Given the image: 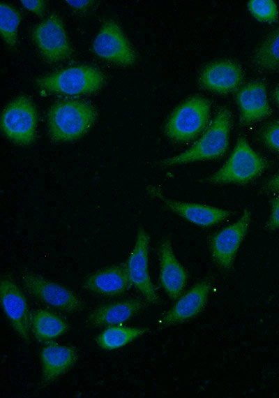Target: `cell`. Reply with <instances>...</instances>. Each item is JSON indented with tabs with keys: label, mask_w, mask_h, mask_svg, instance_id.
Segmentation results:
<instances>
[{
	"label": "cell",
	"mask_w": 279,
	"mask_h": 398,
	"mask_svg": "<svg viewBox=\"0 0 279 398\" xmlns=\"http://www.w3.org/2000/svg\"><path fill=\"white\" fill-rule=\"evenodd\" d=\"M248 8L259 22L273 23L278 20V8L272 0H250L248 2Z\"/></svg>",
	"instance_id": "25"
},
{
	"label": "cell",
	"mask_w": 279,
	"mask_h": 398,
	"mask_svg": "<svg viewBox=\"0 0 279 398\" xmlns=\"http://www.w3.org/2000/svg\"><path fill=\"white\" fill-rule=\"evenodd\" d=\"M1 303L13 329L25 342L30 341V313L27 299L13 279L1 278Z\"/></svg>",
	"instance_id": "12"
},
{
	"label": "cell",
	"mask_w": 279,
	"mask_h": 398,
	"mask_svg": "<svg viewBox=\"0 0 279 398\" xmlns=\"http://www.w3.org/2000/svg\"><path fill=\"white\" fill-rule=\"evenodd\" d=\"M273 96H274V98L276 100V102L277 103V104L279 106V87H278L276 89V90L274 91Z\"/></svg>",
	"instance_id": "31"
},
{
	"label": "cell",
	"mask_w": 279,
	"mask_h": 398,
	"mask_svg": "<svg viewBox=\"0 0 279 398\" xmlns=\"http://www.w3.org/2000/svg\"><path fill=\"white\" fill-rule=\"evenodd\" d=\"M147 191L153 197L158 198L169 209L199 226L207 227L217 224L231 215L229 211L218 207L167 198L155 186H149Z\"/></svg>",
	"instance_id": "16"
},
{
	"label": "cell",
	"mask_w": 279,
	"mask_h": 398,
	"mask_svg": "<svg viewBox=\"0 0 279 398\" xmlns=\"http://www.w3.org/2000/svg\"><path fill=\"white\" fill-rule=\"evenodd\" d=\"M266 167V160L255 152L241 135L227 162L206 181L212 184H244L259 177Z\"/></svg>",
	"instance_id": "3"
},
{
	"label": "cell",
	"mask_w": 279,
	"mask_h": 398,
	"mask_svg": "<svg viewBox=\"0 0 279 398\" xmlns=\"http://www.w3.org/2000/svg\"><path fill=\"white\" fill-rule=\"evenodd\" d=\"M240 110V124L246 126L269 117L271 108L269 104L264 83L252 81L243 85L236 94Z\"/></svg>",
	"instance_id": "19"
},
{
	"label": "cell",
	"mask_w": 279,
	"mask_h": 398,
	"mask_svg": "<svg viewBox=\"0 0 279 398\" xmlns=\"http://www.w3.org/2000/svg\"><path fill=\"white\" fill-rule=\"evenodd\" d=\"M103 84L102 73L91 66L70 67L36 80L37 86L43 90L73 96L96 92Z\"/></svg>",
	"instance_id": "4"
},
{
	"label": "cell",
	"mask_w": 279,
	"mask_h": 398,
	"mask_svg": "<svg viewBox=\"0 0 279 398\" xmlns=\"http://www.w3.org/2000/svg\"><path fill=\"white\" fill-rule=\"evenodd\" d=\"M252 61L261 71H279V28L269 33L259 44L253 53Z\"/></svg>",
	"instance_id": "22"
},
{
	"label": "cell",
	"mask_w": 279,
	"mask_h": 398,
	"mask_svg": "<svg viewBox=\"0 0 279 398\" xmlns=\"http://www.w3.org/2000/svg\"><path fill=\"white\" fill-rule=\"evenodd\" d=\"M148 331L149 329L146 327H126L121 325H112L98 335L96 343L104 350H114L127 345Z\"/></svg>",
	"instance_id": "23"
},
{
	"label": "cell",
	"mask_w": 279,
	"mask_h": 398,
	"mask_svg": "<svg viewBox=\"0 0 279 398\" xmlns=\"http://www.w3.org/2000/svg\"><path fill=\"white\" fill-rule=\"evenodd\" d=\"M30 329L38 341L50 342L67 332L69 325L56 313L39 309L30 314Z\"/></svg>",
	"instance_id": "21"
},
{
	"label": "cell",
	"mask_w": 279,
	"mask_h": 398,
	"mask_svg": "<svg viewBox=\"0 0 279 398\" xmlns=\"http://www.w3.org/2000/svg\"><path fill=\"white\" fill-rule=\"evenodd\" d=\"M263 192H279V172L269 179L262 187Z\"/></svg>",
	"instance_id": "30"
},
{
	"label": "cell",
	"mask_w": 279,
	"mask_h": 398,
	"mask_svg": "<svg viewBox=\"0 0 279 398\" xmlns=\"http://www.w3.org/2000/svg\"><path fill=\"white\" fill-rule=\"evenodd\" d=\"M93 50L100 58L120 66H131L136 59L123 31L113 20L103 24L93 40Z\"/></svg>",
	"instance_id": "11"
},
{
	"label": "cell",
	"mask_w": 279,
	"mask_h": 398,
	"mask_svg": "<svg viewBox=\"0 0 279 398\" xmlns=\"http://www.w3.org/2000/svg\"><path fill=\"white\" fill-rule=\"evenodd\" d=\"M27 292L43 304L65 313H76L85 307L83 300L66 286L34 273L22 277Z\"/></svg>",
	"instance_id": "7"
},
{
	"label": "cell",
	"mask_w": 279,
	"mask_h": 398,
	"mask_svg": "<svg viewBox=\"0 0 279 398\" xmlns=\"http://www.w3.org/2000/svg\"><path fill=\"white\" fill-rule=\"evenodd\" d=\"M77 359L78 353L75 347L50 341L40 351L41 385L45 386L54 381L72 367Z\"/></svg>",
	"instance_id": "20"
},
{
	"label": "cell",
	"mask_w": 279,
	"mask_h": 398,
	"mask_svg": "<svg viewBox=\"0 0 279 398\" xmlns=\"http://www.w3.org/2000/svg\"><path fill=\"white\" fill-rule=\"evenodd\" d=\"M22 6L38 16H43L45 10V2L43 0L20 1Z\"/></svg>",
	"instance_id": "28"
},
{
	"label": "cell",
	"mask_w": 279,
	"mask_h": 398,
	"mask_svg": "<svg viewBox=\"0 0 279 398\" xmlns=\"http://www.w3.org/2000/svg\"><path fill=\"white\" fill-rule=\"evenodd\" d=\"M66 3L73 9L79 11L84 12L89 9L93 5L94 1L91 0H82V1H66Z\"/></svg>",
	"instance_id": "29"
},
{
	"label": "cell",
	"mask_w": 279,
	"mask_h": 398,
	"mask_svg": "<svg viewBox=\"0 0 279 398\" xmlns=\"http://www.w3.org/2000/svg\"><path fill=\"white\" fill-rule=\"evenodd\" d=\"M149 304L146 300L140 298L104 304L89 314L86 323L91 327L121 325L146 309Z\"/></svg>",
	"instance_id": "18"
},
{
	"label": "cell",
	"mask_w": 279,
	"mask_h": 398,
	"mask_svg": "<svg viewBox=\"0 0 279 398\" xmlns=\"http://www.w3.org/2000/svg\"><path fill=\"white\" fill-rule=\"evenodd\" d=\"M231 125L230 111L225 107L220 108L202 137L192 147L165 159L162 164L172 166L220 158L228 149Z\"/></svg>",
	"instance_id": "2"
},
{
	"label": "cell",
	"mask_w": 279,
	"mask_h": 398,
	"mask_svg": "<svg viewBox=\"0 0 279 398\" xmlns=\"http://www.w3.org/2000/svg\"><path fill=\"white\" fill-rule=\"evenodd\" d=\"M210 104L204 98L193 96L177 107L168 119L165 132L176 142H187L197 137L209 120Z\"/></svg>",
	"instance_id": "5"
},
{
	"label": "cell",
	"mask_w": 279,
	"mask_h": 398,
	"mask_svg": "<svg viewBox=\"0 0 279 398\" xmlns=\"http://www.w3.org/2000/svg\"><path fill=\"white\" fill-rule=\"evenodd\" d=\"M271 214L266 225L268 230L279 228V196L274 197L271 200Z\"/></svg>",
	"instance_id": "27"
},
{
	"label": "cell",
	"mask_w": 279,
	"mask_h": 398,
	"mask_svg": "<svg viewBox=\"0 0 279 398\" xmlns=\"http://www.w3.org/2000/svg\"><path fill=\"white\" fill-rule=\"evenodd\" d=\"M38 115L32 101L19 96L3 110L1 127L5 136L15 144L27 145L35 138Z\"/></svg>",
	"instance_id": "6"
},
{
	"label": "cell",
	"mask_w": 279,
	"mask_h": 398,
	"mask_svg": "<svg viewBox=\"0 0 279 398\" xmlns=\"http://www.w3.org/2000/svg\"><path fill=\"white\" fill-rule=\"evenodd\" d=\"M243 79V71L238 64L222 60L207 65L200 73L199 83L204 89L226 94L237 89Z\"/></svg>",
	"instance_id": "15"
},
{
	"label": "cell",
	"mask_w": 279,
	"mask_h": 398,
	"mask_svg": "<svg viewBox=\"0 0 279 398\" xmlns=\"http://www.w3.org/2000/svg\"><path fill=\"white\" fill-rule=\"evenodd\" d=\"M96 118V110L86 102L75 100L58 101L47 112L50 135L55 142L77 140L91 128Z\"/></svg>",
	"instance_id": "1"
},
{
	"label": "cell",
	"mask_w": 279,
	"mask_h": 398,
	"mask_svg": "<svg viewBox=\"0 0 279 398\" xmlns=\"http://www.w3.org/2000/svg\"><path fill=\"white\" fill-rule=\"evenodd\" d=\"M132 286L125 263L98 270L87 276L82 283L85 290L107 297L120 296Z\"/></svg>",
	"instance_id": "14"
},
{
	"label": "cell",
	"mask_w": 279,
	"mask_h": 398,
	"mask_svg": "<svg viewBox=\"0 0 279 398\" xmlns=\"http://www.w3.org/2000/svg\"><path fill=\"white\" fill-rule=\"evenodd\" d=\"M31 38L42 56L50 62L65 60L72 54L64 25L56 14L36 24L32 30Z\"/></svg>",
	"instance_id": "8"
},
{
	"label": "cell",
	"mask_w": 279,
	"mask_h": 398,
	"mask_svg": "<svg viewBox=\"0 0 279 398\" xmlns=\"http://www.w3.org/2000/svg\"><path fill=\"white\" fill-rule=\"evenodd\" d=\"M158 253L160 285L172 299L176 300L181 296L186 286L187 271L176 259L169 238L161 239Z\"/></svg>",
	"instance_id": "17"
},
{
	"label": "cell",
	"mask_w": 279,
	"mask_h": 398,
	"mask_svg": "<svg viewBox=\"0 0 279 398\" xmlns=\"http://www.w3.org/2000/svg\"><path fill=\"white\" fill-rule=\"evenodd\" d=\"M149 235L144 228L140 227L135 245L125 264L132 285L149 304H158L160 298L149 272Z\"/></svg>",
	"instance_id": "9"
},
{
	"label": "cell",
	"mask_w": 279,
	"mask_h": 398,
	"mask_svg": "<svg viewBox=\"0 0 279 398\" xmlns=\"http://www.w3.org/2000/svg\"><path fill=\"white\" fill-rule=\"evenodd\" d=\"M259 138L266 147L279 153V121L266 125L261 130Z\"/></svg>",
	"instance_id": "26"
},
{
	"label": "cell",
	"mask_w": 279,
	"mask_h": 398,
	"mask_svg": "<svg viewBox=\"0 0 279 398\" xmlns=\"http://www.w3.org/2000/svg\"><path fill=\"white\" fill-rule=\"evenodd\" d=\"M251 212L245 209L241 216L215 234L210 241V251L215 263L224 270L231 269L237 251L247 234Z\"/></svg>",
	"instance_id": "10"
},
{
	"label": "cell",
	"mask_w": 279,
	"mask_h": 398,
	"mask_svg": "<svg viewBox=\"0 0 279 398\" xmlns=\"http://www.w3.org/2000/svg\"><path fill=\"white\" fill-rule=\"evenodd\" d=\"M0 32L1 36L9 47H14L17 43V31L21 22L20 13L7 3H0Z\"/></svg>",
	"instance_id": "24"
},
{
	"label": "cell",
	"mask_w": 279,
	"mask_h": 398,
	"mask_svg": "<svg viewBox=\"0 0 279 398\" xmlns=\"http://www.w3.org/2000/svg\"><path fill=\"white\" fill-rule=\"evenodd\" d=\"M211 288V281L204 279L180 296L174 305L159 320L160 326L183 323L197 316L204 308Z\"/></svg>",
	"instance_id": "13"
}]
</instances>
